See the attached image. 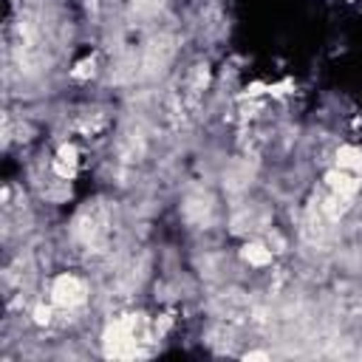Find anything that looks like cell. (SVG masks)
Here are the masks:
<instances>
[{
    "label": "cell",
    "instance_id": "2",
    "mask_svg": "<svg viewBox=\"0 0 362 362\" xmlns=\"http://www.w3.org/2000/svg\"><path fill=\"white\" fill-rule=\"evenodd\" d=\"M337 164H339V170H362V150H356V147H342L339 150V156H337Z\"/></svg>",
    "mask_w": 362,
    "mask_h": 362
},
{
    "label": "cell",
    "instance_id": "3",
    "mask_svg": "<svg viewBox=\"0 0 362 362\" xmlns=\"http://www.w3.org/2000/svg\"><path fill=\"white\" fill-rule=\"evenodd\" d=\"M243 257H246L249 263H255V266H263V263L272 260V252H269L266 246H260V243H252V246L243 249Z\"/></svg>",
    "mask_w": 362,
    "mask_h": 362
},
{
    "label": "cell",
    "instance_id": "1",
    "mask_svg": "<svg viewBox=\"0 0 362 362\" xmlns=\"http://www.w3.org/2000/svg\"><path fill=\"white\" fill-rule=\"evenodd\" d=\"M85 300V286H82V280L79 277H74V274H62V277H57V283H54V303L57 305H76V303H82Z\"/></svg>",
    "mask_w": 362,
    "mask_h": 362
}]
</instances>
